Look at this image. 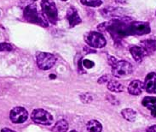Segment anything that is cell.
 Instances as JSON below:
<instances>
[{
	"label": "cell",
	"instance_id": "cell-1",
	"mask_svg": "<svg viewBox=\"0 0 156 132\" xmlns=\"http://www.w3.org/2000/svg\"><path fill=\"white\" fill-rule=\"evenodd\" d=\"M130 24L122 19L115 18L114 20L107 23L106 28L112 34L114 40H119L130 34Z\"/></svg>",
	"mask_w": 156,
	"mask_h": 132
},
{
	"label": "cell",
	"instance_id": "cell-2",
	"mask_svg": "<svg viewBox=\"0 0 156 132\" xmlns=\"http://www.w3.org/2000/svg\"><path fill=\"white\" fill-rule=\"evenodd\" d=\"M23 16L27 21L38 24L42 27H48L49 21L46 19L44 13L40 12L35 4H28L27 5L23 11Z\"/></svg>",
	"mask_w": 156,
	"mask_h": 132
},
{
	"label": "cell",
	"instance_id": "cell-3",
	"mask_svg": "<svg viewBox=\"0 0 156 132\" xmlns=\"http://www.w3.org/2000/svg\"><path fill=\"white\" fill-rule=\"evenodd\" d=\"M42 12L45 16L48 21L55 24L58 20V11L54 0H42L41 2Z\"/></svg>",
	"mask_w": 156,
	"mask_h": 132
},
{
	"label": "cell",
	"instance_id": "cell-4",
	"mask_svg": "<svg viewBox=\"0 0 156 132\" xmlns=\"http://www.w3.org/2000/svg\"><path fill=\"white\" fill-rule=\"evenodd\" d=\"M84 40L90 47L93 48H102L106 46V39L104 36L96 31L88 32L84 36Z\"/></svg>",
	"mask_w": 156,
	"mask_h": 132
},
{
	"label": "cell",
	"instance_id": "cell-5",
	"mask_svg": "<svg viewBox=\"0 0 156 132\" xmlns=\"http://www.w3.org/2000/svg\"><path fill=\"white\" fill-rule=\"evenodd\" d=\"M36 60L38 68L43 70H47L54 66L56 62V58L49 52H38Z\"/></svg>",
	"mask_w": 156,
	"mask_h": 132
},
{
	"label": "cell",
	"instance_id": "cell-6",
	"mask_svg": "<svg viewBox=\"0 0 156 132\" xmlns=\"http://www.w3.org/2000/svg\"><path fill=\"white\" fill-rule=\"evenodd\" d=\"M32 120L34 123L42 125H51L53 122V117L50 112L44 109H35L31 114Z\"/></svg>",
	"mask_w": 156,
	"mask_h": 132
},
{
	"label": "cell",
	"instance_id": "cell-7",
	"mask_svg": "<svg viewBox=\"0 0 156 132\" xmlns=\"http://www.w3.org/2000/svg\"><path fill=\"white\" fill-rule=\"evenodd\" d=\"M132 65L127 61H117L112 66V74L115 77H126L132 72Z\"/></svg>",
	"mask_w": 156,
	"mask_h": 132
},
{
	"label": "cell",
	"instance_id": "cell-8",
	"mask_svg": "<svg viewBox=\"0 0 156 132\" xmlns=\"http://www.w3.org/2000/svg\"><path fill=\"white\" fill-rule=\"evenodd\" d=\"M28 112L25 108L21 107H16L13 108L9 113V119L14 124H22L27 119Z\"/></svg>",
	"mask_w": 156,
	"mask_h": 132
},
{
	"label": "cell",
	"instance_id": "cell-9",
	"mask_svg": "<svg viewBox=\"0 0 156 132\" xmlns=\"http://www.w3.org/2000/svg\"><path fill=\"white\" fill-rule=\"evenodd\" d=\"M150 32V27L148 22L133 21L130 24V34L136 35H144Z\"/></svg>",
	"mask_w": 156,
	"mask_h": 132
},
{
	"label": "cell",
	"instance_id": "cell-10",
	"mask_svg": "<svg viewBox=\"0 0 156 132\" xmlns=\"http://www.w3.org/2000/svg\"><path fill=\"white\" fill-rule=\"evenodd\" d=\"M144 89L148 94H156V73L150 72L145 77Z\"/></svg>",
	"mask_w": 156,
	"mask_h": 132
},
{
	"label": "cell",
	"instance_id": "cell-11",
	"mask_svg": "<svg viewBox=\"0 0 156 132\" xmlns=\"http://www.w3.org/2000/svg\"><path fill=\"white\" fill-rule=\"evenodd\" d=\"M67 19L68 20L70 28H73L76 25H79L81 22V18L78 14L77 9L74 7H70L67 12Z\"/></svg>",
	"mask_w": 156,
	"mask_h": 132
},
{
	"label": "cell",
	"instance_id": "cell-12",
	"mask_svg": "<svg viewBox=\"0 0 156 132\" xmlns=\"http://www.w3.org/2000/svg\"><path fill=\"white\" fill-rule=\"evenodd\" d=\"M144 89V83L140 80H134L128 86V92L132 95H139Z\"/></svg>",
	"mask_w": 156,
	"mask_h": 132
},
{
	"label": "cell",
	"instance_id": "cell-13",
	"mask_svg": "<svg viewBox=\"0 0 156 132\" xmlns=\"http://www.w3.org/2000/svg\"><path fill=\"white\" fill-rule=\"evenodd\" d=\"M142 104L144 107L150 111L153 117L156 118V97H151V96L145 97L143 100Z\"/></svg>",
	"mask_w": 156,
	"mask_h": 132
},
{
	"label": "cell",
	"instance_id": "cell-14",
	"mask_svg": "<svg viewBox=\"0 0 156 132\" xmlns=\"http://www.w3.org/2000/svg\"><path fill=\"white\" fill-rule=\"evenodd\" d=\"M130 51H131V56L133 57V58L135 59L136 62L140 63L142 62V60L145 56H147L146 52L141 47L138 46H133L130 48Z\"/></svg>",
	"mask_w": 156,
	"mask_h": 132
},
{
	"label": "cell",
	"instance_id": "cell-15",
	"mask_svg": "<svg viewBox=\"0 0 156 132\" xmlns=\"http://www.w3.org/2000/svg\"><path fill=\"white\" fill-rule=\"evenodd\" d=\"M146 52V54L148 55L150 53H152L156 50V40H153V39H149V40H146L141 42V46Z\"/></svg>",
	"mask_w": 156,
	"mask_h": 132
},
{
	"label": "cell",
	"instance_id": "cell-16",
	"mask_svg": "<svg viewBox=\"0 0 156 132\" xmlns=\"http://www.w3.org/2000/svg\"><path fill=\"white\" fill-rule=\"evenodd\" d=\"M108 89L111 91V92H114V93H120L124 90V87L123 85L118 81L115 80H111L108 81Z\"/></svg>",
	"mask_w": 156,
	"mask_h": 132
},
{
	"label": "cell",
	"instance_id": "cell-17",
	"mask_svg": "<svg viewBox=\"0 0 156 132\" xmlns=\"http://www.w3.org/2000/svg\"><path fill=\"white\" fill-rule=\"evenodd\" d=\"M87 130L88 132H101L102 126L100 122L97 120H90L87 123Z\"/></svg>",
	"mask_w": 156,
	"mask_h": 132
},
{
	"label": "cell",
	"instance_id": "cell-18",
	"mask_svg": "<svg viewBox=\"0 0 156 132\" xmlns=\"http://www.w3.org/2000/svg\"><path fill=\"white\" fill-rule=\"evenodd\" d=\"M121 114H122L123 118L125 119H126L127 121H130V122H133L136 119V112L131 108H126V109L122 110Z\"/></svg>",
	"mask_w": 156,
	"mask_h": 132
},
{
	"label": "cell",
	"instance_id": "cell-19",
	"mask_svg": "<svg viewBox=\"0 0 156 132\" xmlns=\"http://www.w3.org/2000/svg\"><path fill=\"white\" fill-rule=\"evenodd\" d=\"M68 129V124L66 120L62 119L56 122L55 126L53 127V132H67Z\"/></svg>",
	"mask_w": 156,
	"mask_h": 132
},
{
	"label": "cell",
	"instance_id": "cell-20",
	"mask_svg": "<svg viewBox=\"0 0 156 132\" xmlns=\"http://www.w3.org/2000/svg\"><path fill=\"white\" fill-rule=\"evenodd\" d=\"M84 5H87L90 7H99L102 2L101 0H80Z\"/></svg>",
	"mask_w": 156,
	"mask_h": 132
},
{
	"label": "cell",
	"instance_id": "cell-21",
	"mask_svg": "<svg viewBox=\"0 0 156 132\" xmlns=\"http://www.w3.org/2000/svg\"><path fill=\"white\" fill-rule=\"evenodd\" d=\"M13 50V47L9 43L3 42L0 43V52L1 51H11Z\"/></svg>",
	"mask_w": 156,
	"mask_h": 132
},
{
	"label": "cell",
	"instance_id": "cell-22",
	"mask_svg": "<svg viewBox=\"0 0 156 132\" xmlns=\"http://www.w3.org/2000/svg\"><path fill=\"white\" fill-rule=\"evenodd\" d=\"M80 98H81V100L83 101V102H91L92 101L93 98L91 97V95L89 94H82V95H80Z\"/></svg>",
	"mask_w": 156,
	"mask_h": 132
},
{
	"label": "cell",
	"instance_id": "cell-23",
	"mask_svg": "<svg viewBox=\"0 0 156 132\" xmlns=\"http://www.w3.org/2000/svg\"><path fill=\"white\" fill-rule=\"evenodd\" d=\"M94 65H95V64L93 63L92 61H90V60H88V59L83 60V66H84V68L90 69V68H92Z\"/></svg>",
	"mask_w": 156,
	"mask_h": 132
},
{
	"label": "cell",
	"instance_id": "cell-24",
	"mask_svg": "<svg viewBox=\"0 0 156 132\" xmlns=\"http://www.w3.org/2000/svg\"><path fill=\"white\" fill-rule=\"evenodd\" d=\"M112 79H111V77L108 75H106V76H103V77H101V78H99V80H98V83H100V84H102V83H105V82H108L109 81H111Z\"/></svg>",
	"mask_w": 156,
	"mask_h": 132
},
{
	"label": "cell",
	"instance_id": "cell-25",
	"mask_svg": "<svg viewBox=\"0 0 156 132\" xmlns=\"http://www.w3.org/2000/svg\"><path fill=\"white\" fill-rule=\"evenodd\" d=\"M117 61L118 60L116 59L114 57H112V56H108V63L110 64L111 66H113L115 63H117Z\"/></svg>",
	"mask_w": 156,
	"mask_h": 132
},
{
	"label": "cell",
	"instance_id": "cell-26",
	"mask_svg": "<svg viewBox=\"0 0 156 132\" xmlns=\"http://www.w3.org/2000/svg\"><path fill=\"white\" fill-rule=\"evenodd\" d=\"M147 132H156V125H152L147 130Z\"/></svg>",
	"mask_w": 156,
	"mask_h": 132
},
{
	"label": "cell",
	"instance_id": "cell-27",
	"mask_svg": "<svg viewBox=\"0 0 156 132\" xmlns=\"http://www.w3.org/2000/svg\"><path fill=\"white\" fill-rule=\"evenodd\" d=\"M1 132H16V131H14V130H10V129H9V128H4V129H2Z\"/></svg>",
	"mask_w": 156,
	"mask_h": 132
},
{
	"label": "cell",
	"instance_id": "cell-28",
	"mask_svg": "<svg viewBox=\"0 0 156 132\" xmlns=\"http://www.w3.org/2000/svg\"><path fill=\"white\" fill-rule=\"evenodd\" d=\"M117 3H120V4H122V3H125V1L126 0H115Z\"/></svg>",
	"mask_w": 156,
	"mask_h": 132
},
{
	"label": "cell",
	"instance_id": "cell-29",
	"mask_svg": "<svg viewBox=\"0 0 156 132\" xmlns=\"http://www.w3.org/2000/svg\"><path fill=\"white\" fill-rule=\"evenodd\" d=\"M71 132H77V131H76V130H72Z\"/></svg>",
	"mask_w": 156,
	"mask_h": 132
},
{
	"label": "cell",
	"instance_id": "cell-30",
	"mask_svg": "<svg viewBox=\"0 0 156 132\" xmlns=\"http://www.w3.org/2000/svg\"><path fill=\"white\" fill-rule=\"evenodd\" d=\"M62 1H67V0H62Z\"/></svg>",
	"mask_w": 156,
	"mask_h": 132
},
{
	"label": "cell",
	"instance_id": "cell-31",
	"mask_svg": "<svg viewBox=\"0 0 156 132\" xmlns=\"http://www.w3.org/2000/svg\"><path fill=\"white\" fill-rule=\"evenodd\" d=\"M33 1H37V0H33Z\"/></svg>",
	"mask_w": 156,
	"mask_h": 132
}]
</instances>
